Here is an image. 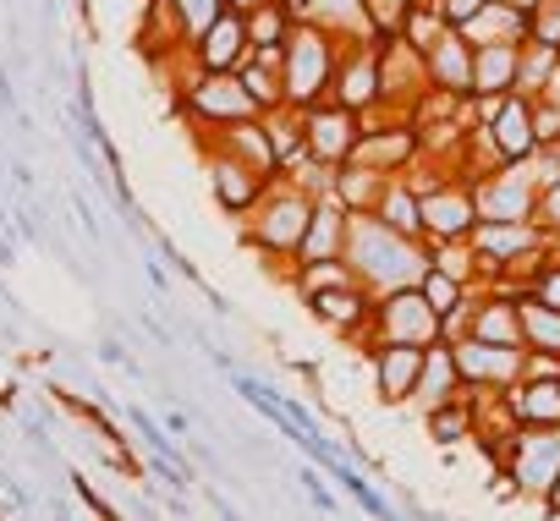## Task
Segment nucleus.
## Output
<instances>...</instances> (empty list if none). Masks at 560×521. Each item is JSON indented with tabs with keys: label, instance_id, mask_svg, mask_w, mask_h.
<instances>
[{
	"label": "nucleus",
	"instance_id": "obj_1",
	"mask_svg": "<svg viewBox=\"0 0 560 521\" xmlns=\"http://www.w3.org/2000/svg\"><path fill=\"white\" fill-rule=\"evenodd\" d=\"M347 264L374 297H385V292L418 286L429 275V247L412 241V236H396L374 214H352V225H347Z\"/></svg>",
	"mask_w": 560,
	"mask_h": 521
},
{
	"label": "nucleus",
	"instance_id": "obj_2",
	"mask_svg": "<svg viewBox=\"0 0 560 521\" xmlns=\"http://www.w3.org/2000/svg\"><path fill=\"white\" fill-rule=\"evenodd\" d=\"M325 192H308L303 181H292L287 170L275 176V187L264 192V203L242 220V236L247 247L258 252V264H280L292 270L298 252H303V236H308V220H314V203Z\"/></svg>",
	"mask_w": 560,
	"mask_h": 521
},
{
	"label": "nucleus",
	"instance_id": "obj_3",
	"mask_svg": "<svg viewBox=\"0 0 560 521\" xmlns=\"http://www.w3.org/2000/svg\"><path fill=\"white\" fill-rule=\"evenodd\" d=\"M341 45L336 34L314 28V23H298L292 39H287V105L292 110H314L330 99V83H336V67H341Z\"/></svg>",
	"mask_w": 560,
	"mask_h": 521
},
{
	"label": "nucleus",
	"instance_id": "obj_4",
	"mask_svg": "<svg viewBox=\"0 0 560 521\" xmlns=\"http://www.w3.org/2000/svg\"><path fill=\"white\" fill-rule=\"evenodd\" d=\"M182 110H187L192 127H203V138L220 132V127H236V121H253L258 116V105H253V94L242 88L236 72H198V67L182 83Z\"/></svg>",
	"mask_w": 560,
	"mask_h": 521
},
{
	"label": "nucleus",
	"instance_id": "obj_5",
	"mask_svg": "<svg viewBox=\"0 0 560 521\" xmlns=\"http://www.w3.org/2000/svg\"><path fill=\"white\" fill-rule=\"evenodd\" d=\"M198 149H203V176H209V192H214V203H220L231 220H247V214L264 203V192L275 187V176L253 170L247 159L225 154L220 143H198Z\"/></svg>",
	"mask_w": 560,
	"mask_h": 521
},
{
	"label": "nucleus",
	"instance_id": "obj_6",
	"mask_svg": "<svg viewBox=\"0 0 560 521\" xmlns=\"http://www.w3.org/2000/svg\"><path fill=\"white\" fill-rule=\"evenodd\" d=\"M500 472H505L527 499H544L549 483L560 477V428H516V439L505 445Z\"/></svg>",
	"mask_w": 560,
	"mask_h": 521
},
{
	"label": "nucleus",
	"instance_id": "obj_7",
	"mask_svg": "<svg viewBox=\"0 0 560 521\" xmlns=\"http://www.w3.org/2000/svg\"><path fill=\"white\" fill-rule=\"evenodd\" d=\"M380 341H407V346H434L445 341V324L440 313L423 303L418 286H401V292H385L374 303V346Z\"/></svg>",
	"mask_w": 560,
	"mask_h": 521
},
{
	"label": "nucleus",
	"instance_id": "obj_8",
	"mask_svg": "<svg viewBox=\"0 0 560 521\" xmlns=\"http://www.w3.org/2000/svg\"><path fill=\"white\" fill-rule=\"evenodd\" d=\"M478 225V198H472V176H445L440 187L423 192V241H467Z\"/></svg>",
	"mask_w": 560,
	"mask_h": 521
},
{
	"label": "nucleus",
	"instance_id": "obj_9",
	"mask_svg": "<svg viewBox=\"0 0 560 521\" xmlns=\"http://www.w3.org/2000/svg\"><path fill=\"white\" fill-rule=\"evenodd\" d=\"M303 132H308V149H303V159H314V165H325V170H336V165H347L352 159V149H358V138H363V116H352V110H341V105H314V110H303Z\"/></svg>",
	"mask_w": 560,
	"mask_h": 521
},
{
	"label": "nucleus",
	"instance_id": "obj_10",
	"mask_svg": "<svg viewBox=\"0 0 560 521\" xmlns=\"http://www.w3.org/2000/svg\"><path fill=\"white\" fill-rule=\"evenodd\" d=\"M472 198H478V220H533L538 209V187L527 176V165H494L489 176H472Z\"/></svg>",
	"mask_w": 560,
	"mask_h": 521
},
{
	"label": "nucleus",
	"instance_id": "obj_11",
	"mask_svg": "<svg viewBox=\"0 0 560 521\" xmlns=\"http://www.w3.org/2000/svg\"><path fill=\"white\" fill-rule=\"evenodd\" d=\"M330 105L352 110V116H374L380 110V45H341V67L330 83Z\"/></svg>",
	"mask_w": 560,
	"mask_h": 521
},
{
	"label": "nucleus",
	"instance_id": "obj_12",
	"mask_svg": "<svg viewBox=\"0 0 560 521\" xmlns=\"http://www.w3.org/2000/svg\"><path fill=\"white\" fill-rule=\"evenodd\" d=\"M451 346H456V368H462L467 390H511L522 379L527 346H489V341H472V335H451Z\"/></svg>",
	"mask_w": 560,
	"mask_h": 521
},
{
	"label": "nucleus",
	"instance_id": "obj_13",
	"mask_svg": "<svg viewBox=\"0 0 560 521\" xmlns=\"http://www.w3.org/2000/svg\"><path fill=\"white\" fill-rule=\"evenodd\" d=\"M247 56H253V39H247V17L242 12H220L203 28V39L187 45V67H198V72H242Z\"/></svg>",
	"mask_w": 560,
	"mask_h": 521
},
{
	"label": "nucleus",
	"instance_id": "obj_14",
	"mask_svg": "<svg viewBox=\"0 0 560 521\" xmlns=\"http://www.w3.org/2000/svg\"><path fill=\"white\" fill-rule=\"evenodd\" d=\"M423 352H429V346H407V341H380V346L369 352V363H374V390H380L385 406H407V401H412V390H418V379H423Z\"/></svg>",
	"mask_w": 560,
	"mask_h": 521
},
{
	"label": "nucleus",
	"instance_id": "obj_15",
	"mask_svg": "<svg viewBox=\"0 0 560 521\" xmlns=\"http://www.w3.org/2000/svg\"><path fill=\"white\" fill-rule=\"evenodd\" d=\"M483 143H489V159L494 165H527L533 149H538V138H533V99L511 94L505 110L494 116V127L483 132Z\"/></svg>",
	"mask_w": 560,
	"mask_h": 521
},
{
	"label": "nucleus",
	"instance_id": "obj_16",
	"mask_svg": "<svg viewBox=\"0 0 560 521\" xmlns=\"http://www.w3.org/2000/svg\"><path fill=\"white\" fill-rule=\"evenodd\" d=\"M462 335L489 341V346H522V297H511V292H500V286H494L489 297H472Z\"/></svg>",
	"mask_w": 560,
	"mask_h": 521
},
{
	"label": "nucleus",
	"instance_id": "obj_17",
	"mask_svg": "<svg viewBox=\"0 0 560 521\" xmlns=\"http://www.w3.org/2000/svg\"><path fill=\"white\" fill-rule=\"evenodd\" d=\"M423 61H429V88H445L456 99H472V45H467L462 28H445L423 50Z\"/></svg>",
	"mask_w": 560,
	"mask_h": 521
},
{
	"label": "nucleus",
	"instance_id": "obj_18",
	"mask_svg": "<svg viewBox=\"0 0 560 521\" xmlns=\"http://www.w3.org/2000/svg\"><path fill=\"white\" fill-rule=\"evenodd\" d=\"M456 395H467L462 368H456V346H451V341H434V346L423 352V379H418V390H412V406H418V412H434V406H445V401H456Z\"/></svg>",
	"mask_w": 560,
	"mask_h": 521
},
{
	"label": "nucleus",
	"instance_id": "obj_19",
	"mask_svg": "<svg viewBox=\"0 0 560 521\" xmlns=\"http://www.w3.org/2000/svg\"><path fill=\"white\" fill-rule=\"evenodd\" d=\"M198 143H220L225 154L247 159L253 170H264V176H280V154H275V143H269V127H264V116H253V121H236V127H220V132H209V138H198Z\"/></svg>",
	"mask_w": 560,
	"mask_h": 521
},
{
	"label": "nucleus",
	"instance_id": "obj_20",
	"mask_svg": "<svg viewBox=\"0 0 560 521\" xmlns=\"http://www.w3.org/2000/svg\"><path fill=\"white\" fill-rule=\"evenodd\" d=\"M385 187H390V176H385V170H369V165H358V159H347V165L330 170V198H336L347 214H374L380 198H385Z\"/></svg>",
	"mask_w": 560,
	"mask_h": 521
},
{
	"label": "nucleus",
	"instance_id": "obj_21",
	"mask_svg": "<svg viewBox=\"0 0 560 521\" xmlns=\"http://www.w3.org/2000/svg\"><path fill=\"white\" fill-rule=\"evenodd\" d=\"M505 401L522 428H560V379H516Z\"/></svg>",
	"mask_w": 560,
	"mask_h": 521
},
{
	"label": "nucleus",
	"instance_id": "obj_22",
	"mask_svg": "<svg viewBox=\"0 0 560 521\" xmlns=\"http://www.w3.org/2000/svg\"><path fill=\"white\" fill-rule=\"evenodd\" d=\"M522 45H472V94H516Z\"/></svg>",
	"mask_w": 560,
	"mask_h": 521
},
{
	"label": "nucleus",
	"instance_id": "obj_23",
	"mask_svg": "<svg viewBox=\"0 0 560 521\" xmlns=\"http://www.w3.org/2000/svg\"><path fill=\"white\" fill-rule=\"evenodd\" d=\"M374 220H380V225H390L396 236L423 241V192H418L407 176H390V187H385V198H380Z\"/></svg>",
	"mask_w": 560,
	"mask_h": 521
},
{
	"label": "nucleus",
	"instance_id": "obj_24",
	"mask_svg": "<svg viewBox=\"0 0 560 521\" xmlns=\"http://www.w3.org/2000/svg\"><path fill=\"white\" fill-rule=\"evenodd\" d=\"M555 72H560V50L527 39V45H522V67H516V94H522V99H544L549 83H555Z\"/></svg>",
	"mask_w": 560,
	"mask_h": 521
},
{
	"label": "nucleus",
	"instance_id": "obj_25",
	"mask_svg": "<svg viewBox=\"0 0 560 521\" xmlns=\"http://www.w3.org/2000/svg\"><path fill=\"white\" fill-rule=\"evenodd\" d=\"M522 346L560 357V308H544V303L522 297Z\"/></svg>",
	"mask_w": 560,
	"mask_h": 521
},
{
	"label": "nucleus",
	"instance_id": "obj_26",
	"mask_svg": "<svg viewBox=\"0 0 560 521\" xmlns=\"http://www.w3.org/2000/svg\"><path fill=\"white\" fill-rule=\"evenodd\" d=\"M418 7H423V0H363L369 39H374V45H385V39H401Z\"/></svg>",
	"mask_w": 560,
	"mask_h": 521
},
{
	"label": "nucleus",
	"instance_id": "obj_27",
	"mask_svg": "<svg viewBox=\"0 0 560 521\" xmlns=\"http://www.w3.org/2000/svg\"><path fill=\"white\" fill-rule=\"evenodd\" d=\"M429 417V439L434 445H462V439H472V395H456V401H445V406H434V412H423Z\"/></svg>",
	"mask_w": 560,
	"mask_h": 521
},
{
	"label": "nucleus",
	"instance_id": "obj_28",
	"mask_svg": "<svg viewBox=\"0 0 560 521\" xmlns=\"http://www.w3.org/2000/svg\"><path fill=\"white\" fill-rule=\"evenodd\" d=\"M292 12L280 7V0H264L258 12H247V39H253V50H264V45H287L292 39Z\"/></svg>",
	"mask_w": 560,
	"mask_h": 521
},
{
	"label": "nucleus",
	"instance_id": "obj_29",
	"mask_svg": "<svg viewBox=\"0 0 560 521\" xmlns=\"http://www.w3.org/2000/svg\"><path fill=\"white\" fill-rule=\"evenodd\" d=\"M165 12L176 17L182 45H192V39H203V28L225 12V0H165Z\"/></svg>",
	"mask_w": 560,
	"mask_h": 521
},
{
	"label": "nucleus",
	"instance_id": "obj_30",
	"mask_svg": "<svg viewBox=\"0 0 560 521\" xmlns=\"http://www.w3.org/2000/svg\"><path fill=\"white\" fill-rule=\"evenodd\" d=\"M527 297H533V303H544V308H560V247L549 252V264L527 281Z\"/></svg>",
	"mask_w": 560,
	"mask_h": 521
},
{
	"label": "nucleus",
	"instance_id": "obj_31",
	"mask_svg": "<svg viewBox=\"0 0 560 521\" xmlns=\"http://www.w3.org/2000/svg\"><path fill=\"white\" fill-rule=\"evenodd\" d=\"M298 483H303V494H308V505H314L319 516H336V510H341V505H336V494L325 488V466H314V461H308V466H298Z\"/></svg>",
	"mask_w": 560,
	"mask_h": 521
},
{
	"label": "nucleus",
	"instance_id": "obj_32",
	"mask_svg": "<svg viewBox=\"0 0 560 521\" xmlns=\"http://www.w3.org/2000/svg\"><path fill=\"white\" fill-rule=\"evenodd\" d=\"M533 225H538V230H544L549 241H560V181L538 192V209H533Z\"/></svg>",
	"mask_w": 560,
	"mask_h": 521
},
{
	"label": "nucleus",
	"instance_id": "obj_33",
	"mask_svg": "<svg viewBox=\"0 0 560 521\" xmlns=\"http://www.w3.org/2000/svg\"><path fill=\"white\" fill-rule=\"evenodd\" d=\"M483 7H489V0H434V12L445 17V28H467Z\"/></svg>",
	"mask_w": 560,
	"mask_h": 521
},
{
	"label": "nucleus",
	"instance_id": "obj_34",
	"mask_svg": "<svg viewBox=\"0 0 560 521\" xmlns=\"http://www.w3.org/2000/svg\"><path fill=\"white\" fill-rule=\"evenodd\" d=\"M203 499H209L214 521H247V516H242V510H236V505H231V499H225V494H220L214 483H203Z\"/></svg>",
	"mask_w": 560,
	"mask_h": 521
},
{
	"label": "nucleus",
	"instance_id": "obj_35",
	"mask_svg": "<svg viewBox=\"0 0 560 521\" xmlns=\"http://www.w3.org/2000/svg\"><path fill=\"white\" fill-rule=\"evenodd\" d=\"M100 363H110V368H132L138 357H127V346H121L116 335H105V341H100Z\"/></svg>",
	"mask_w": 560,
	"mask_h": 521
},
{
	"label": "nucleus",
	"instance_id": "obj_36",
	"mask_svg": "<svg viewBox=\"0 0 560 521\" xmlns=\"http://www.w3.org/2000/svg\"><path fill=\"white\" fill-rule=\"evenodd\" d=\"M143 275H149V286H154L160 297H171V275H165L160 264H149V258H143Z\"/></svg>",
	"mask_w": 560,
	"mask_h": 521
},
{
	"label": "nucleus",
	"instance_id": "obj_37",
	"mask_svg": "<svg viewBox=\"0 0 560 521\" xmlns=\"http://www.w3.org/2000/svg\"><path fill=\"white\" fill-rule=\"evenodd\" d=\"M538 505H544V516H549V521H560V477L549 483V494H544Z\"/></svg>",
	"mask_w": 560,
	"mask_h": 521
},
{
	"label": "nucleus",
	"instance_id": "obj_38",
	"mask_svg": "<svg viewBox=\"0 0 560 521\" xmlns=\"http://www.w3.org/2000/svg\"><path fill=\"white\" fill-rule=\"evenodd\" d=\"M0 110H18V94H12V72L0 67Z\"/></svg>",
	"mask_w": 560,
	"mask_h": 521
},
{
	"label": "nucleus",
	"instance_id": "obj_39",
	"mask_svg": "<svg viewBox=\"0 0 560 521\" xmlns=\"http://www.w3.org/2000/svg\"><path fill=\"white\" fill-rule=\"evenodd\" d=\"M12 406H18V384L0 379V412H12Z\"/></svg>",
	"mask_w": 560,
	"mask_h": 521
},
{
	"label": "nucleus",
	"instance_id": "obj_40",
	"mask_svg": "<svg viewBox=\"0 0 560 521\" xmlns=\"http://www.w3.org/2000/svg\"><path fill=\"white\" fill-rule=\"evenodd\" d=\"M12 264H18V247H12L7 236H0V270H12Z\"/></svg>",
	"mask_w": 560,
	"mask_h": 521
},
{
	"label": "nucleus",
	"instance_id": "obj_41",
	"mask_svg": "<svg viewBox=\"0 0 560 521\" xmlns=\"http://www.w3.org/2000/svg\"><path fill=\"white\" fill-rule=\"evenodd\" d=\"M258 7H264V0H225V12H242V17L258 12Z\"/></svg>",
	"mask_w": 560,
	"mask_h": 521
},
{
	"label": "nucleus",
	"instance_id": "obj_42",
	"mask_svg": "<svg viewBox=\"0 0 560 521\" xmlns=\"http://www.w3.org/2000/svg\"><path fill=\"white\" fill-rule=\"evenodd\" d=\"M0 225H7V209H0Z\"/></svg>",
	"mask_w": 560,
	"mask_h": 521
},
{
	"label": "nucleus",
	"instance_id": "obj_43",
	"mask_svg": "<svg viewBox=\"0 0 560 521\" xmlns=\"http://www.w3.org/2000/svg\"><path fill=\"white\" fill-rule=\"evenodd\" d=\"M0 521H7V516H0Z\"/></svg>",
	"mask_w": 560,
	"mask_h": 521
},
{
	"label": "nucleus",
	"instance_id": "obj_44",
	"mask_svg": "<svg viewBox=\"0 0 560 521\" xmlns=\"http://www.w3.org/2000/svg\"><path fill=\"white\" fill-rule=\"evenodd\" d=\"M555 247H560V241H555Z\"/></svg>",
	"mask_w": 560,
	"mask_h": 521
}]
</instances>
